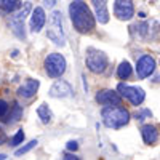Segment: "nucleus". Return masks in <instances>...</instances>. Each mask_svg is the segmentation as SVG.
Segmentation results:
<instances>
[{"instance_id": "obj_22", "label": "nucleus", "mask_w": 160, "mask_h": 160, "mask_svg": "<svg viewBox=\"0 0 160 160\" xmlns=\"http://www.w3.org/2000/svg\"><path fill=\"white\" fill-rule=\"evenodd\" d=\"M8 111H10L8 102H7V101H3V99H0V118L5 117V115L8 114Z\"/></svg>"}, {"instance_id": "obj_29", "label": "nucleus", "mask_w": 160, "mask_h": 160, "mask_svg": "<svg viewBox=\"0 0 160 160\" xmlns=\"http://www.w3.org/2000/svg\"><path fill=\"white\" fill-rule=\"evenodd\" d=\"M18 2H19V0H18Z\"/></svg>"}, {"instance_id": "obj_20", "label": "nucleus", "mask_w": 160, "mask_h": 160, "mask_svg": "<svg viewBox=\"0 0 160 160\" xmlns=\"http://www.w3.org/2000/svg\"><path fill=\"white\" fill-rule=\"evenodd\" d=\"M21 115H22V109L19 108V104H18V102H15V104H13V114L10 115L8 122H10V123L18 122V120L21 118Z\"/></svg>"}, {"instance_id": "obj_19", "label": "nucleus", "mask_w": 160, "mask_h": 160, "mask_svg": "<svg viewBox=\"0 0 160 160\" xmlns=\"http://www.w3.org/2000/svg\"><path fill=\"white\" fill-rule=\"evenodd\" d=\"M37 144H38V141H37V139H32L31 142H28L26 146H22V148L16 149V151H15V155H16V157H19V155H22V154H28L29 151H32V149L35 148Z\"/></svg>"}, {"instance_id": "obj_7", "label": "nucleus", "mask_w": 160, "mask_h": 160, "mask_svg": "<svg viewBox=\"0 0 160 160\" xmlns=\"http://www.w3.org/2000/svg\"><path fill=\"white\" fill-rule=\"evenodd\" d=\"M117 91L120 96H123L125 99H128L133 106H141L146 95H144V90L142 88H138V87H130V85H125V83H118L117 87Z\"/></svg>"}, {"instance_id": "obj_12", "label": "nucleus", "mask_w": 160, "mask_h": 160, "mask_svg": "<svg viewBox=\"0 0 160 160\" xmlns=\"http://www.w3.org/2000/svg\"><path fill=\"white\" fill-rule=\"evenodd\" d=\"M50 96L51 98H69L72 96V87L68 82H64V80H58L50 88Z\"/></svg>"}, {"instance_id": "obj_8", "label": "nucleus", "mask_w": 160, "mask_h": 160, "mask_svg": "<svg viewBox=\"0 0 160 160\" xmlns=\"http://www.w3.org/2000/svg\"><path fill=\"white\" fill-rule=\"evenodd\" d=\"M114 15L120 21H130L135 16V7L131 0H115L114 3Z\"/></svg>"}, {"instance_id": "obj_16", "label": "nucleus", "mask_w": 160, "mask_h": 160, "mask_svg": "<svg viewBox=\"0 0 160 160\" xmlns=\"http://www.w3.org/2000/svg\"><path fill=\"white\" fill-rule=\"evenodd\" d=\"M37 115L40 118V122H42L43 125H48L51 120H53V112L50 111V108L47 104H40L37 108Z\"/></svg>"}, {"instance_id": "obj_2", "label": "nucleus", "mask_w": 160, "mask_h": 160, "mask_svg": "<svg viewBox=\"0 0 160 160\" xmlns=\"http://www.w3.org/2000/svg\"><path fill=\"white\" fill-rule=\"evenodd\" d=\"M101 117H102V123L112 130H118L130 122V112L125 108H122L120 104L106 106L101 111Z\"/></svg>"}, {"instance_id": "obj_23", "label": "nucleus", "mask_w": 160, "mask_h": 160, "mask_svg": "<svg viewBox=\"0 0 160 160\" xmlns=\"http://www.w3.org/2000/svg\"><path fill=\"white\" fill-rule=\"evenodd\" d=\"M146 115H152V114H151V111L146 109V111H142V112L136 114V118H138V120H144V117H146Z\"/></svg>"}, {"instance_id": "obj_1", "label": "nucleus", "mask_w": 160, "mask_h": 160, "mask_svg": "<svg viewBox=\"0 0 160 160\" xmlns=\"http://www.w3.org/2000/svg\"><path fill=\"white\" fill-rule=\"evenodd\" d=\"M69 16L74 29L80 34H90L96 26V19L83 0H72V3L69 5Z\"/></svg>"}, {"instance_id": "obj_11", "label": "nucleus", "mask_w": 160, "mask_h": 160, "mask_svg": "<svg viewBox=\"0 0 160 160\" xmlns=\"http://www.w3.org/2000/svg\"><path fill=\"white\" fill-rule=\"evenodd\" d=\"M47 22V16H45V10L42 7H35L32 10V16H31V32L37 34L43 29V26Z\"/></svg>"}, {"instance_id": "obj_14", "label": "nucleus", "mask_w": 160, "mask_h": 160, "mask_svg": "<svg viewBox=\"0 0 160 160\" xmlns=\"http://www.w3.org/2000/svg\"><path fill=\"white\" fill-rule=\"evenodd\" d=\"M40 87V82L38 80H34V78H29L28 82H26L24 85H21L18 88V96L19 98H24V99H31L32 96H35V93Z\"/></svg>"}, {"instance_id": "obj_4", "label": "nucleus", "mask_w": 160, "mask_h": 160, "mask_svg": "<svg viewBox=\"0 0 160 160\" xmlns=\"http://www.w3.org/2000/svg\"><path fill=\"white\" fill-rule=\"evenodd\" d=\"M43 68H45V72L48 77L51 78H59L64 72H66V68H68V62H66V58L59 53H51L45 58V62H43Z\"/></svg>"}, {"instance_id": "obj_24", "label": "nucleus", "mask_w": 160, "mask_h": 160, "mask_svg": "<svg viewBox=\"0 0 160 160\" xmlns=\"http://www.w3.org/2000/svg\"><path fill=\"white\" fill-rule=\"evenodd\" d=\"M56 3V0H43V7L45 8H53Z\"/></svg>"}, {"instance_id": "obj_25", "label": "nucleus", "mask_w": 160, "mask_h": 160, "mask_svg": "<svg viewBox=\"0 0 160 160\" xmlns=\"http://www.w3.org/2000/svg\"><path fill=\"white\" fill-rule=\"evenodd\" d=\"M7 141V135H5V131H3V128L0 127V146H2L3 142Z\"/></svg>"}, {"instance_id": "obj_21", "label": "nucleus", "mask_w": 160, "mask_h": 160, "mask_svg": "<svg viewBox=\"0 0 160 160\" xmlns=\"http://www.w3.org/2000/svg\"><path fill=\"white\" fill-rule=\"evenodd\" d=\"M22 141H24V133H22V130H19V131H16V135L11 138V146H19Z\"/></svg>"}, {"instance_id": "obj_10", "label": "nucleus", "mask_w": 160, "mask_h": 160, "mask_svg": "<svg viewBox=\"0 0 160 160\" xmlns=\"http://www.w3.org/2000/svg\"><path fill=\"white\" fill-rule=\"evenodd\" d=\"M96 102L102 106H117L122 104V96L114 90H102L96 95Z\"/></svg>"}, {"instance_id": "obj_5", "label": "nucleus", "mask_w": 160, "mask_h": 160, "mask_svg": "<svg viewBox=\"0 0 160 160\" xmlns=\"http://www.w3.org/2000/svg\"><path fill=\"white\" fill-rule=\"evenodd\" d=\"M85 62H87V68L93 74H102L106 71V68H108V56L96 48H88Z\"/></svg>"}, {"instance_id": "obj_13", "label": "nucleus", "mask_w": 160, "mask_h": 160, "mask_svg": "<svg viewBox=\"0 0 160 160\" xmlns=\"http://www.w3.org/2000/svg\"><path fill=\"white\" fill-rule=\"evenodd\" d=\"M93 8H95V16L101 24L109 22V10H108V0H91Z\"/></svg>"}, {"instance_id": "obj_9", "label": "nucleus", "mask_w": 160, "mask_h": 160, "mask_svg": "<svg viewBox=\"0 0 160 160\" xmlns=\"http://www.w3.org/2000/svg\"><path fill=\"white\" fill-rule=\"evenodd\" d=\"M155 69V59L151 56V55H142L139 59H138V64H136V74L139 78H148L149 75H152Z\"/></svg>"}, {"instance_id": "obj_15", "label": "nucleus", "mask_w": 160, "mask_h": 160, "mask_svg": "<svg viewBox=\"0 0 160 160\" xmlns=\"http://www.w3.org/2000/svg\"><path fill=\"white\" fill-rule=\"evenodd\" d=\"M141 136H142V141L146 144H155L157 139H158V131H157V127L154 125H142L141 127Z\"/></svg>"}, {"instance_id": "obj_3", "label": "nucleus", "mask_w": 160, "mask_h": 160, "mask_svg": "<svg viewBox=\"0 0 160 160\" xmlns=\"http://www.w3.org/2000/svg\"><path fill=\"white\" fill-rule=\"evenodd\" d=\"M47 35H48V38H50L55 45H58V47H64V45H66V37H64V31H62V15H61V11L55 10V11L50 15Z\"/></svg>"}, {"instance_id": "obj_17", "label": "nucleus", "mask_w": 160, "mask_h": 160, "mask_svg": "<svg viewBox=\"0 0 160 160\" xmlns=\"http://www.w3.org/2000/svg\"><path fill=\"white\" fill-rule=\"evenodd\" d=\"M131 75V64L128 61H122L117 68V77L120 80H127Z\"/></svg>"}, {"instance_id": "obj_18", "label": "nucleus", "mask_w": 160, "mask_h": 160, "mask_svg": "<svg viewBox=\"0 0 160 160\" xmlns=\"http://www.w3.org/2000/svg\"><path fill=\"white\" fill-rule=\"evenodd\" d=\"M18 7V0H0V10L3 13H11Z\"/></svg>"}, {"instance_id": "obj_6", "label": "nucleus", "mask_w": 160, "mask_h": 160, "mask_svg": "<svg viewBox=\"0 0 160 160\" xmlns=\"http://www.w3.org/2000/svg\"><path fill=\"white\" fill-rule=\"evenodd\" d=\"M32 10V7H31V3L29 2H26L24 3V7L18 11V13H15L11 18H10V26H11V29H13V32H15L19 38H26V32H24V19H26V16L29 15V11Z\"/></svg>"}, {"instance_id": "obj_27", "label": "nucleus", "mask_w": 160, "mask_h": 160, "mask_svg": "<svg viewBox=\"0 0 160 160\" xmlns=\"http://www.w3.org/2000/svg\"><path fill=\"white\" fill-rule=\"evenodd\" d=\"M64 158H66V160H72V158H75V160H77L78 157H75V155H71V154H66V155H64Z\"/></svg>"}, {"instance_id": "obj_26", "label": "nucleus", "mask_w": 160, "mask_h": 160, "mask_svg": "<svg viewBox=\"0 0 160 160\" xmlns=\"http://www.w3.org/2000/svg\"><path fill=\"white\" fill-rule=\"evenodd\" d=\"M77 148H78V146H77L75 141H69V142H68V149H69V151H75Z\"/></svg>"}, {"instance_id": "obj_28", "label": "nucleus", "mask_w": 160, "mask_h": 160, "mask_svg": "<svg viewBox=\"0 0 160 160\" xmlns=\"http://www.w3.org/2000/svg\"><path fill=\"white\" fill-rule=\"evenodd\" d=\"M5 158H7V155H5V154H0V160H5Z\"/></svg>"}]
</instances>
